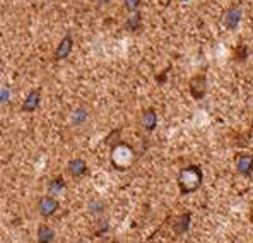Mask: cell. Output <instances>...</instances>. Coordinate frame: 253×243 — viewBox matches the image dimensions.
Instances as JSON below:
<instances>
[{
	"instance_id": "1",
	"label": "cell",
	"mask_w": 253,
	"mask_h": 243,
	"mask_svg": "<svg viewBox=\"0 0 253 243\" xmlns=\"http://www.w3.org/2000/svg\"><path fill=\"white\" fill-rule=\"evenodd\" d=\"M204 173L202 168L197 166V164H188V166L181 168L180 173H178V187H180V192L183 195L193 194L202 187Z\"/></svg>"
},
{
	"instance_id": "2",
	"label": "cell",
	"mask_w": 253,
	"mask_h": 243,
	"mask_svg": "<svg viewBox=\"0 0 253 243\" xmlns=\"http://www.w3.org/2000/svg\"><path fill=\"white\" fill-rule=\"evenodd\" d=\"M133 158H135L133 149L128 144H125V142H118L111 149V164L117 170H128L133 163Z\"/></svg>"
},
{
	"instance_id": "3",
	"label": "cell",
	"mask_w": 253,
	"mask_h": 243,
	"mask_svg": "<svg viewBox=\"0 0 253 243\" xmlns=\"http://www.w3.org/2000/svg\"><path fill=\"white\" fill-rule=\"evenodd\" d=\"M188 91L193 99H202L207 93V77L204 74H197L190 79Z\"/></svg>"
},
{
	"instance_id": "4",
	"label": "cell",
	"mask_w": 253,
	"mask_h": 243,
	"mask_svg": "<svg viewBox=\"0 0 253 243\" xmlns=\"http://www.w3.org/2000/svg\"><path fill=\"white\" fill-rule=\"evenodd\" d=\"M40 104H42V89L40 88L31 89V91L26 95L24 101H22L21 111H24V113H35L40 108Z\"/></svg>"
},
{
	"instance_id": "5",
	"label": "cell",
	"mask_w": 253,
	"mask_h": 243,
	"mask_svg": "<svg viewBox=\"0 0 253 243\" xmlns=\"http://www.w3.org/2000/svg\"><path fill=\"white\" fill-rule=\"evenodd\" d=\"M58 207H60V204L53 195H44L38 202V212L42 214V218H51L58 211Z\"/></svg>"
},
{
	"instance_id": "6",
	"label": "cell",
	"mask_w": 253,
	"mask_h": 243,
	"mask_svg": "<svg viewBox=\"0 0 253 243\" xmlns=\"http://www.w3.org/2000/svg\"><path fill=\"white\" fill-rule=\"evenodd\" d=\"M72 48H74V38H72L70 35L63 36V38L60 40V43H58V47L55 48L53 58H55L57 62L65 60V58L69 57L70 53H72Z\"/></svg>"
},
{
	"instance_id": "7",
	"label": "cell",
	"mask_w": 253,
	"mask_h": 243,
	"mask_svg": "<svg viewBox=\"0 0 253 243\" xmlns=\"http://www.w3.org/2000/svg\"><path fill=\"white\" fill-rule=\"evenodd\" d=\"M67 173L72 178H83L87 173V163L83 158H74L67 163Z\"/></svg>"
},
{
	"instance_id": "8",
	"label": "cell",
	"mask_w": 253,
	"mask_h": 243,
	"mask_svg": "<svg viewBox=\"0 0 253 243\" xmlns=\"http://www.w3.org/2000/svg\"><path fill=\"white\" fill-rule=\"evenodd\" d=\"M236 171L243 177H250L253 173V158L250 154H240L236 158Z\"/></svg>"
},
{
	"instance_id": "9",
	"label": "cell",
	"mask_w": 253,
	"mask_h": 243,
	"mask_svg": "<svg viewBox=\"0 0 253 243\" xmlns=\"http://www.w3.org/2000/svg\"><path fill=\"white\" fill-rule=\"evenodd\" d=\"M240 21H241V9H238V7L228 9L224 12V17H222V24H224L228 29H231V31L238 28Z\"/></svg>"
},
{
	"instance_id": "10",
	"label": "cell",
	"mask_w": 253,
	"mask_h": 243,
	"mask_svg": "<svg viewBox=\"0 0 253 243\" xmlns=\"http://www.w3.org/2000/svg\"><path fill=\"white\" fill-rule=\"evenodd\" d=\"M140 122H142V127L147 130V132H152V130L156 129V125H158V113H156L154 108H147V110H144Z\"/></svg>"
},
{
	"instance_id": "11",
	"label": "cell",
	"mask_w": 253,
	"mask_h": 243,
	"mask_svg": "<svg viewBox=\"0 0 253 243\" xmlns=\"http://www.w3.org/2000/svg\"><path fill=\"white\" fill-rule=\"evenodd\" d=\"M87 120H89V111L85 106H77L76 110L72 111V115H70V123H72V127H83L85 125Z\"/></svg>"
},
{
	"instance_id": "12",
	"label": "cell",
	"mask_w": 253,
	"mask_h": 243,
	"mask_svg": "<svg viewBox=\"0 0 253 243\" xmlns=\"http://www.w3.org/2000/svg\"><path fill=\"white\" fill-rule=\"evenodd\" d=\"M55 230L48 224H40L38 226V243H53Z\"/></svg>"
},
{
	"instance_id": "13",
	"label": "cell",
	"mask_w": 253,
	"mask_h": 243,
	"mask_svg": "<svg viewBox=\"0 0 253 243\" xmlns=\"http://www.w3.org/2000/svg\"><path fill=\"white\" fill-rule=\"evenodd\" d=\"M65 189H67V183L63 180V177H55V178H51L50 183H48V194L53 197L58 195V194H62Z\"/></svg>"
},
{
	"instance_id": "14",
	"label": "cell",
	"mask_w": 253,
	"mask_h": 243,
	"mask_svg": "<svg viewBox=\"0 0 253 243\" xmlns=\"http://www.w3.org/2000/svg\"><path fill=\"white\" fill-rule=\"evenodd\" d=\"M190 219H192V214H190V212H185V214H181L180 218L174 221V233H176V235L187 233L188 228H190Z\"/></svg>"
},
{
	"instance_id": "15",
	"label": "cell",
	"mask_w": 253,
	"mask_h": 243,
	"mask_svg": "<svg viewBox=\"0 0 253 243\" xmlns=\"http://www.w3.org/2000/svg\"><path fill=\"white\" fill-rule=\"evenodd\" d=\"M87 207H89V212H91V214L99 216V214H103V212H105L106 204L103 202L101 199H92L91 202L87 204Z\"/></svg>"
},
{
	"instance_id": "16",
	"label": "cell",
	"mask_w": 253,
	"mask_h": 243,
	"mask_svg": "<svg viewBox=\"0 0 253 243\" xmlns=\"http://www.w3.org/2000/svg\"><path fill=\"white\" fill-rule=\"evenodd\" d=\"M139 26H140V14L139 12H132V16H130L128 21H126V29H130V31H135Z\"/></svg>"
},
{
	"instance_id": "17",
	"label": "cell",
	"mask_w": 253,
	"mask_h": 243,
	"mask_svg": "<svg viewBox=\"0 0 253 243\" xmlns=\"http://www.w3.org/2000/svg\"><path fill=\"white\" fill-rule=\"evenodd\" d=\"M124 5L128 12H137V9L140 7V0H125Z\"/></svg>"
},
{
	"instance_id": "18",
	"label": "cell",
	"mask_w": 253,
	"mask_h": 243,
	"mask_svg": "<svg viewBox=\"0 0 253 243\" xmlns=\"http://www.w3.org/2000/svg\"><path fill=\"white\" fill-rule=\"evenodd\" d=\"M96 224L99 226L98 230L94 231L96 237H103V235H105L106 231H108V228H110V226H108V223L105 221V219H98V221H96Z\"/></svg>"
},
{
	"instance_id": "19",
	"label": "cell",
	"mask_w": 253,
	"mask_h": 243,
	"mask_svg": "<svg viewBox=\"0 0 253 243\" xmlns=\"http://www.w3.org/2000/svg\"><path fill=\"white\" fill-rule=\"evenodd\" d=\"M10 96V89L9 88H2L0 89V103H7Z\"/></svg>"
},
{
	"instance_id": "20",
	"label": "cell",
	"mask_w": 253,
	"mask_h": 243,
	"mask_svg": "<svg viewBox=\"0 0 253 243\" xmlns=\"http://www.w3.org/2000/svg\"><path fill=\"white\" fill-rule=\"evenodd\" d=\"M99 5H106V3H110V0H98Z\"/></svg>"
},
{
	"instance_id": "21",
	"label": "cell",
	"mask_w": 253,
	"mask_h": 243,
	"mask_svg": "<svg viewBox=\"0 0 253 243\" xmlns=\"http://www.w3.org/2000/svg\"><path fill=\"white\" fill-rule=\"evenodd\" d=\"M250 219H252V223H253V209H252V214H250Z\"/></svg>"
},
{
	"instance_id": "22",
	"label": "cell",
	"mask_w": 253,
	"mask_h": 243,
	"mask_svg": "<svg viewBox=\"0 0 253 243\" xmlns=\"http://www.w3.org/2000/svg\"><path fill=\"white\" fill-rule=\"evenodd\" d=\"M0 74H2V65H0Z\"/></svg>"
},
{
	"instance_id": "23",
	"label": "cell",
	"mask_w": 253,
	"mask_h": 243,
	"mask_svg": "<svg viewBox=\"0 0 253 243\" xmlns=\"http://www.w3.org/2000/svg\"><path fill=\"white\" fill-rule=\"evenodd\" d=\"M76 243H84V242H76Z\"/></svg>"
},
{
	"instance_id": "24",
	"label": "cell",
	"mask_w": 253,
	"mask_h": 243,
	"mask_svg": "<svg viewBox=\"0 0 253 243\" xmlns=\"http://www.w3.org/2000/svg\"><path fill=\"white\" fill-rule=\"evenodd\" d=\"M252 130H253V123H252Z\"/></svg>"
}]
</instances>
